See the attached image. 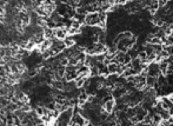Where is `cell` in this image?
Instances as JSON below:
<instances>
[{
    "instance_id": "7",
    "label": "cell",
    "mask_w": 173,
    "mask_h": 126,
    "mask_svg": "<svg viewBox=\"0 0 173 126\" xmlns=\"http://www.w3.org/2000/svg\"><path fill=\"white\" fill-rule=\"evenodd\" d=\"M74 81H75V86H77V89H82V87H85V85H86L87 78L78 75V77H77V79H75Z\"/></svg>"
},
{
    "instance_id": "2",
    "label": "cell",
    "mask_w": 173,
    "mask_h": 126,
    "mask_svg": "<svg viewBox=\"0 0 173 126\" xmlns=\"http://www.w3.org/2000/svg\"><path fill=\"white\" fill-rule=\"evenodd\" d=\"M100 23V18H99V12H93V13H87L86 18H85V24L87 26L94 27L98 26V24Z\"/></svg>"
},
{
    "instance_id": "8",
    "label": "cell",
    "mask_w": 173,
    "mask_h": 126,
    "mask_svg": "<svg viewBox=\"0 0 173 126\" xmlns=\"http://www.w3.org/2000/svg\"><path fill=\"white\" fill-rule=\"evenodd\" d=\"M152 118H153V125H160L161 122H163V118L159 113H154L152 116Z\"/></svg>"
},
{
    "instance_id": "1",
    "label": "cell",
    "mask_w": 173,
    "mask_h": 126,
    "mask_svg": "<svg viewBox=\"0 0 173 126\" xmlns=\"http://www.w3.org/2000/svg\"><path fill=\"white\" fill-rule=\"evenodd\" d=\"M77 77H78V66L67 65L65 68V75H64L65 81H74Z\"/></svg>"
},
{
    "instance_id": "6",
    "label": "cell",
    "mask_w": 173,
    "mask_h": 126,
    "mask_svg": "<svg viewBox=\"0 0 173 126\" xmlns=\"http://www.w3.org/2000/svg\"><path fill=\"white\" fill-rule=\"evenodd\" d=\"M44 37L45 39H50V40H53L54 38V29H51V27H44Z\"/></svg>"
},
{
    "instance_id": "4",
    "label": "cell",
    "mask_w": 173,
    "mask_h": 126,
    "mask_svg": "<svg viewBox=\"0 0 173 126\" xmlns=\"http://www.w3.org/2000/svg\"><path fill=\"white\" fill-rule=\"evenodd\" d=\"M52 44H53V40H50V39H44L40 44H38V50L40 53H44L46 51H48L51 47H52Z\"/></svg>"
},
{
    "instance_id": "10",
    "label": "cell",
    "mask_w": 173,
    "mask_h": 126,
    "mask_svg": "<svg viewBox=\"0 0 173 126\" xmlns=\"http://www.w3.org/2000/svg\"><path fill=\"white\" fill-rule=\"evenodd\" d=\"M158 2H159V7H165L167 5L169 0H158Z\"/></svg>"
},
{
    "instance_id": "3",
    "label": "cell",
    "mask_w": 173,
    "mask_h": 126,
    "mask_svg": "<svg viewBox=\"0 0 173 126\" xmlns=\"http://www.w3.org/2000/svg\"><path fill=\"white\" fill-rule=\"evenodd\" d=\"M69 35V29L66 26H58L54 29V38L58 40H64Z\"/></svg>"
},
{
    "instance_id": "5",
    "label": "cell",
    "mask_w": 173,
    "mask_h": 126,
    "mask_svg": "<svg viewBox=\"0 0 173 126\" xmlns=\"http://www.w3.org/2000/svg\"><path fill=\"white\" fill-rule=\"evenodd\" d=\"M64 44H65V46H66V48H71V47H74L75 46V44H77V40H75V38H74V35H67L64 40Z\"/></svg>"
},
{
    "instance_id": "9",
    "label": "cell",
    "mask_w": 173,
    "mask_h": 126,
    "mask_svg": "<svg viewBox=\"0 0 173 126\" xmlns=\"http://www.w3.org/2000/svg\"><path fill=\"white\" fill-rule=\"evenodd\" d=\"M124 33V37L126 38V39H131L132 37H133V33L131 31H125V32H123Z\"/></svg>"
}]
</instances>
